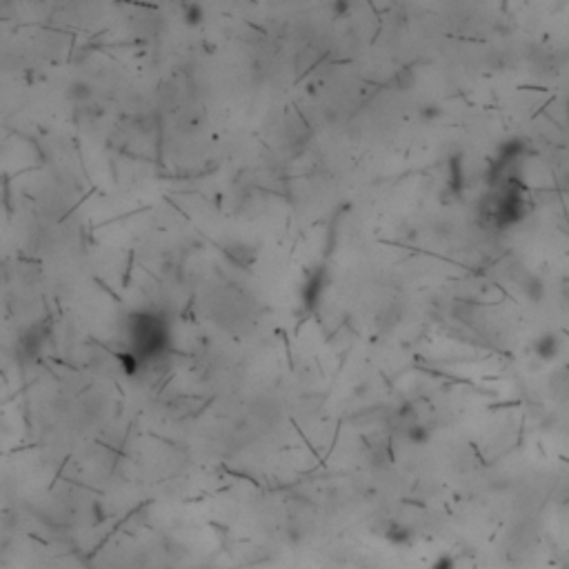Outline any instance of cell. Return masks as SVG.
I'll return each instance as SVG.
<instances>
[{
  "label": "cell",
  "mask_w": 569,
  "mask_h": 569,
  "mask_svg": "<svg viewBox=\"0 0 569 569\" xmlns=\"http://www.w3.org/2000/svg\"><path fill=\"white\" fill-rule=\"evenodd\" d=\"M320 282H322V276H314L312 280H309V282H307V284H309V287H307V289H312V292H314V289H316V284H320ZM305 301H307V305H312V303H316V301H318V294H309V296H307V299H305Z\"/></svg>",
  "instance_id": "277c9868"
},
{
  "label": "cell",
  "mask_w": 569,
  "mask_h": 569,
  "mask_svg": "<svg viewBox=\"0 0 569 569\" xmlns=\"http://www.w3.org/2000/svg\"><path fill=\"white\" fill-rule=\"evenodd\" d=\"M525 292H527V296L532 301H540L542 299V292H545V289H542V282L536 276H532V278L527 280V284H525Z\"/></svg>",
  "instance_id": "3957f363"
},
{
  "label": "cell",
  "mask_w": 569,
  "mask_h": 569,
  "mask_svg": "<svg viewBox=\"0 0 569 569\" xmlns=\"http://www.w3.org/2000/svg\"><path fill=\"white\" fill-rule=\"evenodd\" d=\"M170 322L153 312H140L129 320V354L138 365L165 356L170 349Z\"/></svg>",
  "instance_id": "6da1fadb"
},
{
  "label": "cell",
  "mask_w": 569,
  "mask_h": 569,
  "mask_svg": "<svg viewBox=\"0 0 569 569\" xmlns=\"http://www.w3.org/2000/svg\"><path fill=\"white\" fill-rule=\"evenodd\" d=\"M558 352H561V341L556 334H542L534 343V354L540 360H545V363H551V360L558 356Z\"/></svg>",
  "instance_id": "7a4b0ae2"
},
{
  "label": "cell",
  "mask_w": 569,
  "mask_h": 569,
  "mask_svg": "<svg viewBox=\"0 0 569 569\" xmlns=\"http://www.w3.org/2000/svg\"><path fill=\"white\" fill-rule=\"evenodd\" d=\"M432 569H454V561H451L449 556H441V558L434 563Z\"/></svg>",
  "instance_id": "5b68a950"
}]
</instances>
